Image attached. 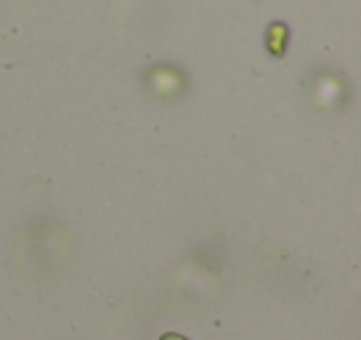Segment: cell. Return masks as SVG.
Listing matches in <instances>:
<instances>
[{"instance_id": "obj_1", "label": "cell", "mask_w": 361, "mask_h": 340, "mask_svg": "<svg viewBox=\"0 0 361 340\" xmlns=\"http://www.w3.org/2000/svg\"><path fill=\"white\" fill-rule=\"evenodd\" d=\"M162 340H183V338H178V335H165Z\"/></svg>"}]
</instances>
